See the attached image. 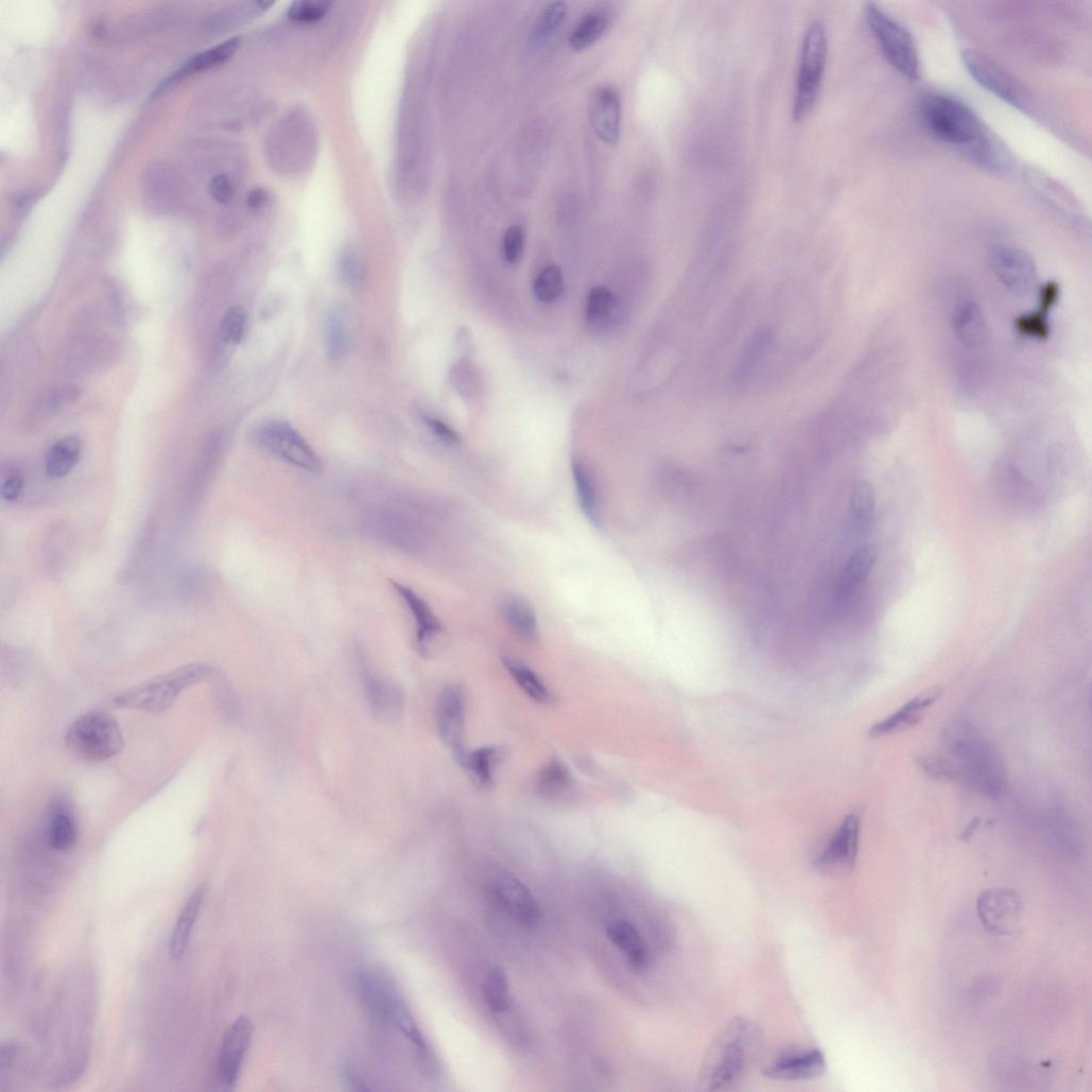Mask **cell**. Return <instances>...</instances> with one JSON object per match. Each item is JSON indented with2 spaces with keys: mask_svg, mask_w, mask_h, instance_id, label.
I'll return each mask as SVG.
<instances>
[{
  "mask_svg": "<svg viewBox=\"0 0 1092 1092\" xmlns=\"http://www.w3.org/2000/svg\"><path fill=\"white\" fill-rule=\"evenodd\" d=\"M876 559V550L871 545H864L852 555L843 568L839 580L838 595L841 598L855 595L858 588L871 575Z\"/></svg>",
  "mask_w": 1092,
  "mask_h": 1092,
  "instance_id": "cell-28",
  "label": "cell"
},
{
  "mask_svg": "<svg viewBox=\"0 0 1092 1092\" xmlns=\"http://www.w3.org/2000/svg\"><path fill=\"white\" fill-rule=\"evenodd\" d=\"M875 502L872 484L864 479L856 480L851 493V511L856 521H868L874 511Z\"/></svg>",
  "mask_w": 1092,
  "mask_h": 1092,
  "instance_id": "cell-42",
  "label": "cell"
},
{
  "mask_svg": "<svg viewBox=\"0 0 1092 1092\" xmlns=\"http://www.w3.org/2000/svg\"><path fill=\"white\" fill-rule=\"evenodd\" d=\"M247 323L246 310L233 306L225 313L220 324V338L225 344L237 345L244 337Z\"/></svg>",
  "mask_w": 1092,
  "mask_h": 1092,
  "instance_id": "cell-43",
  "label": "cell"
},
{
  "mask_svg": "<svg viewBox=\"0 0 1092 1092\" xmlns=\"http://www.w3.org/2000/svg\"><path fill=\"white\" fill-rule=\"evenodd\" d=\"M210 190L213 198L219 203H227L233 196L232 184L229 178L225 176H217L214 178Z\"/></svg>",
  "mask_w": 1092,
  "mask_h": 1092,
  "instance_id": "cell-50",
  "label": "cell"
},
{
  "mask_svg": "<svg viewBox=\"0 0 1092 1092\" xmlns=\"http://www.w3.org/2000/svg\"><path fill=\"white\" fill-rule=\"evenodd\" d=\"M942 695L940 686L929 688L915 696L901 706L891 716L883 719L871 727L872 737H882L909 729L920 721L926 709L937 701Z\"/></svg>",
  "mask_w": 1092,
  "mask_h": 1092,
  "instance_id": "cell-21",
  "label": "cell"
},
{
  "mask_svg": "<svg viewBox=\"0 0 1092 1092\" xmlns=\"http://www.w3.org/2000/svg\"><path fill=\"white\" fill-rule=\"evenodd\" d=\"M1016 326L1021 335L1029 338L1044 340L1050 335V325L1046 314L1039 313L1021 315L1016 320Z\"/></svg>",
  "mask_w": 1092,
  "mask_h": 1092,
  "instance_id": "cell-46",
  "label": "cell"
},
{
  "mask_svg": "<svg viewBox=\"0 0 1092 1092\" xmlns=\"http://www.w3.org/2000/svg\"><path fill=\"white\" fill-rule=\"evenodd\" d=\"M615 309V297L609 288L604 286L594 287L589 292L586 314L587 319L595 324L609 320Z\"/></svg>",
  "mask_w": 1092,
  "mask_h": 1092,
  "instance_id": "cell-41",
  "label": "cell"
},
{
  "mask_svg": "<svg viewBox=\"0 0 1092 1092\" xmlns=\"http://www.w3.org/2000/svg\"><path fill=\"white\" fill-rule=\"evenodd\" d=\"M991 269L1004 287L1017 294L1032 290L1037 280L1033 257L1017 247L1000 246L988 257Z\"/></svg>",
  "mask_w": 1092,
  "mask_h": 1092,
  "instance_id": "cell-15",
  "label": "cell"
},
{
  "mask_svg": "<svg viewBox=\"0 0 1092 1092\" xmlns=\"http://www.w3.org/2000/svg\"><path fill=\"white\" fill-rule=\"evenodd\" d=\"M922 117L930 133L942 143L964 150L992 169H1000L1005 163L1003 148L964 102L948 95L931 94L923 100Z\"/></svg>",
  "mask_w": 1092,
  "mask_h": 1092,
  "instance_id": "cell-2",
  "label": "cell"
},
{
  "mask_svg": "<svg viewBox=\"0 0 1092 1092\" xmlns=\"http://www.w3.org/2000/svg\"><path fill=\"white\" fill-rule=\"evenodd\" d=\"M501 757V748L484 746L467 752L461 767L478 787L488 789L494 784V772Z\"/></svg>",
  "mask_w": 1092,
  "mask_h": 1092,
  "instance_id": "cell-34",
  "label": "cell"
},
{
  "mask_svg": "<svg viewBox=\"0 0 1092 1092\" xmlns=\"http://www.w3.org/2000/svg\"><path fill=\"white\" fill-rule=\"evenodd\" d=\"M572 777L560 759L554 758L545 765L536 779V790L547 797H558L569 790Z\"/></svg>",
  "mask_w": 1092,
  "mask_h": 1092,
  "instance_id": "cell-39",
  "label": "cell"
},
{
  "mask_svg": "<svg viewBox=\"0 0 1092 1092\" xmlns=\"http://www.w3.org/2000/svg\"><path fill=\"white\" fill-rule=\"evenodd\" d=\"M394 591L401 596L407 604L412 617L415 620L416 649L422 654L428 652L429 646L435 638L443 632V626L428 603L411 588L401 583L392 582Z\"/></svg>",
  "mask_w": 1092,
  "mask_h": 1092,
  "instance_id": "cell-20",
  "label": "cell"
},
{
  "mask_svg": "<svg viewBox=\"0 0 1092 1092\" xmlns=\"http://www.w3.org/2000/svg\"><path fill=\"white\" fill-rule=\"evenodd\" d=\"M363 265L360 255L353 248H345L338 258L340 279L347 285L357 284L362 276Z\"/></svg>",
  "mask_w": 1092,
  "mask_h": 1092,
  "instance_id": "cell-45",
  "label": "cell"
},
{
  "mask_svg": "<svg viewBox=\"0 0 1092 1092\" xmlns=\"http://www.w3.org/2000/svg\"><path fill=\"white\" fill-rule=\"evenodd\" d=\"M828 40L825 26L821 22L810 25L803 43L800 73L797 77V89L793 116L802 120L816 102L826 64Z\"/></svg>",
  "mask_w": 1092,
  "mask_h": 1092,
  "instance_id": "cell-8",
  "label": "cell"
},
{
  "mask_svg": "<svg viewBox=\"0 0 1092 1092\" xmlns=\"http://www.w3.org/2000/svg\"><path fill=\"white\" fill-rule=\"evenodd\" d=\"M48 845L57 852H69L77 842L78 830L71 811L64 806H57L50 813L47 823Z\"/></svg>",
  "mask_w": 1092,
  "mask_h": 1092,
  "instance_id": "cell-32",
  "label": "cell"
},
{
  "mask_svg": "<svg viewBox=\"0 0 1092 1092\" xmlns=\"http://www.w3.org/2000/svg\"><path fill=\"white\" fill-rule=\"evenodd\" d=\"M332 3L307 2L300 0L290 5L287 17L290 21L298 23H313L320 21L331 11Z\"/></svg>",
  "mask_w": 1092,
  "mask_h": 1092,
  "instance_id": "cell-44",
  "label": "cell"
},
{
  "mask_svg": "<svg viewBox=\"0 0 1092 1092\" xmlns=\"http://www.w3.org/2000/svg\"><path fill=\"white\" fill-rule=\"evenodd\" d=\"M525 236L522 228L512 225L502 241V253L509 264H515L521 258L524 249Z\"/></svg>",
  "mask_w": 1092,
  "mask_h": 1092,
  "instance_id": "cell-47",
  "label": "cell"
},
{
  "mask_svg": "<svg viewBox=\"0 0 1092 1092\" xmlns=\"http://www.w3.org/2000/svg\"><path fill=\"white\" fill-rule=\"evenodd\" d=\"M360 667L362 679L375 712L384 717H390L400 712L402 706L400 692L386 680L380 678L364 660L362 654H360Z\"/></svg>",
  "mask_w": 1092,
  "mask_h": 1092,
  "instance_id": "cell-25",
  "label": "cell"
},
{
  "mask_svg": "<svg viewBox=\"0 0 1092 1092\" xmlns=\"http://www.w3.org/2000/svg\"><path fill=\"white\" fill-rule=\"evenodd\" d=\"M952 331L963 345L980 349L990 338V329L980 307L972 301L958 304L951 317Z\"/></svg>",
  "mask_w": 1092,
  "mask_h": 1092,
  "instance_id": "cell-24",
  "label": "cell"
},
{
  "mask_svg": "<svg viewBox=\"0 0 1092 1092\" xmlns=\"http://www.w3.org/2000/svg\"><path fill=\"white\" fill-rule=\"evenodd\" d=\"M360 998L374 1018L391 1024L415 1048L421 1061L431 1064V1052L418 1025L415 1024L404 994L396 981L380 970H369L359 978Z\"/></svg>",
  "mask_w": 1092,
  "mask_h": 1092,
  "instance_id": "cell-4",
  "label": "cell"
},
{
  "mask_svg": "<svg viewBox=\"0 0 1092 1092\" xmlns=\"http://www.w3.org/2000/svg\"><path fill=\"white\" fill-rule=\"evenodd\" d=\"M1022 900L1012 890L985 891L977 900L979 920L987 931L996 935H1014L1020 927Z\"/></svg>",
  "mask_w": 1092,
  "mask_h": 1092,
  "instance_id": "cell-17",
  "label": "cell"
},
{
  "mask_svg": "<svg viewBox=\"0 0 1092 1092\" xmlns=\"http://www.w3.org/2000/svg\"><path fill=\"white\" fill-rule=\"evenodd\" d=\"M609 940L626 955L636 970H645L651 963L650 949L637 927L628 920L617 918L606 926Z\"/></svg>",
  "mask_w": 1092,
  "mask_h": 1092,
  "instance_id": "cell-22",
  "label": "cell"
},
{
  "mask_svg": "<svg viewBox=\"0 0 1092 1092\" xmlns=\"http://www.w3.org/2000/svg\"><path fill=\"white\" fill-rule=\"evenodd\" d=\"M774 342L770 327H759L744 343L739 353L733 372V381L737 388L747 387L755 373L768 357Z\"/></svg>",
  "mask_w": 1092,
  "mask_h": 1092,
  "instance_id": "cell-23",
  "label": "cell"
},
{
  "mask_svg": "<svg viewBox=\"0 0 1092 1092\" xmlns=\"http://www.w3.org/2000/svg\"><path fill=\"white\" fill-rule=\"evenodd\" d=\"M1060 288L1054 282L1047 283L1042 290H1040V311L1047 314L1048 311L1056 304L1057 298H1059Z\"/></svg>",
  "mask_w": 1092,
  "mask_h": 1092,
  "instance_id": "cell-51",
  "label": "cell"
},
{
  "mask_svg": "<svg viewBox=\"0 0 1092 1092\" xmlns=\"http://www.w3.org/2000/svg\"><path fill=\"white\" fill-rule=\"evenodd\" d=\"M860 828V814H848L824 851L814 861V868L831 877H841L853 872L859 851Z\"/></svg>",
  "mask_w": 1092,
  "mask_h": 1092,
  "instance_id": "cell-13",
  "label": "cell"
},
{
  "mask_svg": "<svg viewBox=\"0 0 1092 1092\" xmlns=\"http://www.w3.org/2000/svg\"><path fill=\"white\" fill-rule=\"evenodd\" d=\"M211 672L212 668L206 664L186 665L120 693L114 702L120 708L162 713L183 691L205 680Z\"/></svg>",
  "mask_w": 1092,
  "mask_h": 1092,
  "instance_id": "cell-5",
  "label": "cell"
},
{
  "mask_svg": "<svg viewBox=\"0 0 1092 1092\" xmlns=\"http://www.w3.org/2000/svg\"><path fill=\"white\" fill-rule=\"evenodd\" d=\"M324 349L329 359L340 360L347 350V326L338 307H329L323 316Z\"/></svg>",
  "mask_w": 1092,
  "mask_h": 1092,
  "instance_id": "cell-37",
  "label": "cell"
},
{
  "mask_svg": "<svg viewBox=\"0 0 1092 1092\" xmlns=\"http://www.w3.org/2000/svg\"><path fill=\"white\" fill-rule=\"evenodd\" d=\"M827 1063L817 1048H796L779 1054L762 1068V1077L780 1082H805L824 1076Z\"/></svg>",
  "mask_w": 1092,
  "mask_h": 1092,
  "instance_id": "cell-16",
  "label": "cell"
},
{
  "mask_svg": "<svg viewBox=\"0 0 1092 1092\" xmlns=\"http://www.w3.org/2000/svg\"><path fill=\"white\" fill-rule=\"evenodd\" d=\"M942 741L954 783L986 799H1000L1007 790V770L978 727L966 720H952L943 729Z\"/></svg>",
  "mask_w": 1092,
  "mask_h": 1092,
  "instance_id": "cell-1",
  "label": "cell"
},
{
  "mask_svg": "<svg viewBox=\"0 0 1092 1092\" xmlns=\"http://www.w3.org/2000/svg\"><path fill=\"white\" fill-rule=\"evenodd\" d=\"M204 895V887H198L189 896L178 917L169 941V955L173 960H180L185 955L202 908Z\"/></svg>",
  "mask_w": 1092,
  "mask_h": 1092,
  "instance_id": "cell-26",
  "label": "cell"
},
{
  "mask_svg": "<svg viewBox=\"0 0 1092 1092\" xmlns=\"http://www.w3.org/2000/svg\"><path fill=\"white\" fill-rule=\"evenodd\" d=\"M501 664L510 677L526 695L535 702L544 705L554 702V695L549 686L529 666L513 656H502Z\"/></svg>",
  "mask_w": 1092,
  "mask_h": 1092,
  "instance_id": "cell-30",
  "label": "cell"
},
{
  "mask_svg": "<svg viewBox=\"0 0 1092 1092\" xmlns=\"http://www.w3.org/2000/svg\"><path fill=\"white\" fill-rule=\"evenodd\" d=\"M24 475L21 470H10L3 476L2 487H0V493L4 499L13 501L19 498L24 489Z\"/></svg>",
  "mask_w": 1092,
  "mask_h": 1092,
  "instance_id": "cell-48",
  "label": "cell"
},
{
  "mask_svg": "<svg viewBox=\"0 0 1092 1092\" xmlns=\"http://www.w3.org/2000/svg\"><path fill=\"white\" fill-rule=\"evenodd\" d=\"M66 747L86 761L107 760L125 747L117 719L102 710H91L77 718L65 734Z\"/></svg>",
  "mask_w": 1092,
  "mask_h": 1092,
  "instance_id": "cell-6",
  "label": "cell"
},
{
  "mask_svg": "<svg viewBox=\"0 0 1092 1092\" xmlns=\"http://www.w3.org/2000/svg\"><path fill=\"white\" fill-rule=\"evenodd\" d=\"M482 997L487 1008L494 1014L506 1013L511 1004L510 987L504 969L493 966L482 984Z\"/></svg>",
  "mask_w": 1092,
  "mask_h": 1092,
  "instance_id": "cell-36",
  "label": "cell"
},
{
  "mask_svg": "<svg viewBox=\"0 0 1092 1092\" xmlns=\"http://www.w3.org/2000/svg\"><path fill=\"white\" fill-rule=\"evenodd\" d=\"M424 422L429 430L433 433V436H435L442 443L448 446H455L460 443L461 439L458 433L442 421L435 418H429V416H425Z\"/></svg>",
  "mask_w": 1092,
  "mask_h": 1092,
  "instance_id": "cell-49",
  "label": "cell"
},
{
  "mask_svg": "<svg viewBox=\"0 0 1092 1092\" xmlns=\"http://www.w3.org/2000/svg\"><path fill=\"white\" fill-rule=\"evenodd\" d=\"M760 1035L751 1021L735 1018L710 1046L700 1073L704 1091H722L737 1085L754 1061Z\"/></svg>",
  "mask_w": 1092,
  "mask_h": 1092,
  "instance_id": "cell-3",
  "label": "cell"
},
{
  "mask_svg": "<svg viewBox=\"0 0 1092 1092\" xmlns=\"http://www.w3.org/2000/svg\"><path fill=\"white\" fill-rule=\"evenodd\" d=\"M622 105L619 92L610 85L599 88L593 97L591 121L600 141L615 147L621 135Z\"/></svg>",
  "mask_w": 1092,
  "mask_h": 1092,
  "instance_id": "cell-19",
  "label": "cell"
},
{
  "mask_svg": "<svg viewBox=\"0 0 1092 1092\" xmlns=\"http://www.w3.org/2000/svg\"><path fill=\"white\" fill-rule=\"evenodd\" d=\"M252 1035L251 1021L244 1016L234 1020L224 1032L217 1062V1081L223 1089L232 1090L237 1084Z\"/></svg>",
  "mask_w": 1092,
  "mask_h": 1092,
  "instance_id": "cell-14",
  "label": "cell"
},
{
  "mask_svg": "<svg viewBox=\"0 0 1092 1092\" xmlns=\"http://www.w3.org/2000/svg\"><path fill=\"white\" fill-rule=\"evenodd\" d=\"M501 615L518 637L528 641L538 638V620L525 599L515 596L505 599L501 604Z\"/></svg>",
  "mask_w": 1092,
  "mask_h": 1092,
  "instance_id": "cell-31",
  "label": "cell"
},
{
  "mask_svg": "<svg viewBox=\"0 0 1092 1092\" xmlns=\"http://www.w3.org/2000/svg\"><path fill=\"white\" fill-rule=\"evenodd\" d=\"M961 60L968 74L984 89L1019 110L1029 106L1030 95L1025 85L993 59L976 50L965 49Z\"/></svg>",
  "mask_w": 1092,
  "mask_h": 1092,
  "instance_id": "cell-12",
  "label": "cell"
},
{
  "mask_svg": "<svg viewBox=\"0 0 1092 1092\" xmlns=\"http://www.w3.org/2000/svg\"><path fill=\"white\" fill-rule=\"evenodd\" d=\"M612 25V15L608 10L598 8L585 13L569 37V46L575 51H584L594 46Z\"/></svg>",
  "mask_w": 1092,
  "mask_h": 1092,
  "instance_id": "cell-29",
  "label": "cell"
},
{
  "mask_svg": "<svg viewBox=\"0 0 1092 1092\" xmlns=\"http://www.w3.org/2000/svg\"><path fill=\"white\" fill-rule=\"evenodd\" d=\"M865 14L883 57L906 78H920V55L908 28L875 3L866 5Z\"/></svg>",
  "mask_w": 1092,
  "mask_h": 1092,
  "instance_id": "cell-7",
  "label": "cell"
},
{
  "mask_svg": "<svg viewBox=\"0 0 1092 1092\" xmlns=\"http://www.w3.org/2000/svg\"><path fill=\"white\" fill-rule=\"evenodd\" d=\"M240 44L238 38L231 39L216 47L203 51V53L190 59L185 65H183L176 74H173L167 78L159 88L156 89L154 96L163 93L170 85L175 84L179 80L184 79L187 76L193 75L198 72L204 71V69L211 68L225 61H228L236 53Z\"/></svg>",
  "mask_w": 1092,
  "mask_h": 1092,
  "instance_id": "cell-27",
  "label": "cell"
},
{
  "mask_svg": "<svg viewBox=\"0 0 1092 1092\" xmlns=\"http://www.w3.org/2000/svg\"><path fill=\"white\" fill-rule=\"evenodd\" d=\"M363 525L374 538L404 552L419 553L427 544L425 524L416 512L405 508L370 510Z\"/></svg>",
  "mask_w": 1092,
  "mask_h": 1092,
  "instance_id": "cell-9",
  "label": "cell"
},
{
  "mask_svg": "<svg viewBox=\"0 0 1092 1092\" xmlns=\"http://www.w3.org/2000/svg\"><path fill=\"white\" fill-rule=\"evenodd\" d=\"M81 454L77 437H67L51 446L45 460V472L50 478L59 479L74 470Z\"/></svg>",
  "mask_w": 1092,
  "mask_h": 1092,
  "instance_id": "cell-35",
  "label": "cell"
},
{
  "mask_svg": "<svg viewBox=\"0 0 1092 1092\" xmlns=\"http://www.w3.org/2000/svg\"><path fill=\"white\" fill-rule=\"evenodd\" d=\"M572 474H574L577 496L584 515L595 527H599L601 522L600 504L593 473L589 471L584 462L574 460L572 462Z\"/></svg>",
  "mask_w": 1092,
  "mask_h": 1092,
  "instance_id": "cell-33",
  "label": "cell"
},
{
  "mask_svg": "<svg viewBox=\"0 0 1092 1092\" xmlns=\"http://www.w3.org/2000/svg\"><path fill=\"white\" fill-rule=\"evenodd\" d=\"M253 442L273 457L311 474L322 471L321 460L300 433L288 423L274 421L253 432Z\"/></svg>",
  "mask_w": 1092,
  "mask_h": 1092,
  "instance_id": "cell-10",
  "label": "cell"
},
{
  "mask_svg": "<svg viewBox=\"0 0 1092 1092\" xmlns=\"http://www.w3.org/2000/svg\"><path fill=\"white\" fill-rule=\"evenodd\" d=\"M485 890L494 903L516 924L535 928L543 913L538 900L524 883L505 870H493L485 879Z\"/></svg>",
  "mask_w": 1092,
  "mask_h": 1092,
  "instance_id": "cell-11",
  "label": "cell"
},
{
  "mask_svg": "<svg viewBox=\"0 0 1092 1092\" xmlns=\"http://www.w3.org/2000/svg\"><path fill=\"white\" fill-rule=\"evenodd\" d=\"M568 12V6L564 2H554L545 6L533 25L534 42L543 44L557 36L567 20Z\"/></svg>",
  "mask_w": 1092,
  "mask_h": 1092,
  "instance_id": "cell-38",
  "label": "cell"
},
{
  "mask_svg": "<svg viewBox=\"0 0 1092 1092\" xmlns=\"http://www.w3.org/2000/svg\"><path fill=\"white\" fill-rule=\"evenodd\" d=\"M565 289L564 272L558 265H550L544 268L533 283V293L536 299L543 303L557 300Z\"/></svg>",
  "mask_w": 1092,
  "mask_h": 1092,
  "instance_id": "cell-40",
  "label": "cell"
},
{
  "mask_svg": "<svg viewBox=\"0 0 1092 1092\" xmlns=\"http://www.w3.org/2000/svg\"><path fill=\"white\" fill-rule=\"evenodd\" d=\"M437 723L442 739L461 766L469 750L464 743L465 696L460 686L449 685L442 690L437 706Z\"/></svg>",
  "mask_w": 1092,
  "mask_h": 1092,
  "instance_id": "cell-18",
  "label": "cell"
},
{
  "mask_svg": "<svg viewBox=\"0 0 1092 1092\" xmlns=\"http://www.w3.org/2000/svg\"><path fill=\"white\" fill-rule=\"evenodd\" d=\"M268 201V194L263 189H255L249 195L248 204L252 208H259L265 205Z\"/></svg>",
  "mask_w": 1092,
  "mask_h": 1092,
  "instance_id": "cell-52",
  "label": "cell"
}]
</instances>
